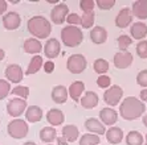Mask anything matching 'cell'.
Masks as SVG:
<instances>
[{"instance_id":"obj_17","label":"cell","mask_w":147,"mask_h":145,"mask_svg":"<svg viewBox=\"0 0 147 145\" xmlns=\"http://www.w3.org/2000/svg\"><path fill=\"white\" fill-rule=\"evenodd\" d=\"M98 95L96 94L94 91H88L85 92V95H84V98L81 99V106L84 108H86V110H92V108H94L97 104H98Z\"/></svg>"},{"instance_id":"obj_47","label":"cell","mask_w":147,"mask_h":145,"mask_svg":"<svg viewBox=\"0 0 147 145\" xmlns=\"http://www.w3.org/2000/svg\"><path fill=\"white\" fill-rule=\"evenodd\" d=\"M143 125H146L147 127V114L143 116Z\"/></svg>"},{"instance_id":"obj_39","label":"cell","mask_w":147,"mask_h":145,"mask_svg":"<svg viewBox=\"0 0 147 145\" xmlns=\"http://www.w3.org/2000/svg\"><path fill=\"white\" fill-rule=\"evenodd\" d=\"M115 4V0H97V5L101 9H111Z\"/></svg>"},{"instance_id":"obj_35","label":"cell","mask_w":147,"mask_h":145,"mask_svg":"<svg viewBox=\"0 0 147 145\" xmlns=\"http://www.w3.org/2000/svg\"><path fill=\"white\" fill-rule=\"evenodd\" d=\"M11 94L17 95V96H20L21 99H24L25 100V99L29 96V88L25 87V86H16L15 88H12Z\"/></svg>"},{"instance_id":"obj_42","label":"cell","mask_w":147,"mask_h":145,"mask_svg":"<svg viewBox=\"0 0 147 145\" xmlns=\"http://www.w3.org/2000/svg\"><path fill=\"white\" fill-rule=\"evenodd\" d=\"M42 66H44V71L47 74H51V73H53V70H55V63L52 61H47Z\"/></svg>"},{"instance_id":"obj_24","label":"cell","mask_w":147,"mask_h":145,"mask_svg":"<svg viewBox=\"0 0 147 145\" xmlns=\"http://www.w3.org/2000/svg\"><path fill=\"white\" fill-rule=\"evenodd\" d=\"M25 119L31 123H37L42 119V111L41 108L37 106H31V107L27 108V112H25Z\"/></svg>"},{"instance_id":"obj_49","label":"cell","mask_w":147,"mask_h":145,"mask_svg":"<svg viewBox=\"0 0 147 145\" xmlns=\"http://www.w3.org/2000/svg\"><path fill=\"white\" fill-rule=\"evenodd\" d=\"M146 141H147V135H146Z\"/></svg>"},{"instance_id":"obj_18","label":"cell","mask_w":147,"mask_h":145,"mask_svg":"<svg viewBox=\"0 0 147 145\" xmlns=\"http://www.w3.org/2000/svg\"><path fill=\"white\" fill-rule=\"evenodd\" d=\"M90 38H92V41L94 42V44H103L105 41L107 40V32L105 28L102 27H96L93 28L92 31H90Z\"/></svg>"},{"instance_id":"obj_10","label":"cell","mask_w":147,"mask_h":145,"mask_svg":"<svg viewBox=\"0 0 147 145\" xmlns=\"http://www.w3.org/2000/svg\"><path fill=\"white\" fill-rule=\"evenodd\" d=\"M61 53V45L56 38H52L48 40L44 45V54L45 57L49 58V59H53Z\"/></svg>"},{"instance_id":"obj_36","label":"cell","mask_w":147,"mask_h":145,"mask_svg":"<svg viewBox=\"0 0 147 145\" xmlns=\"http://www.w3.org/2000/svg\"><path fill=\"white\" fill-rule=\"evenodd\" d=\"M137 54L138 57L146 59L147 58V40H142L137 45Z\"/></svg>"},{"instance_id":"obj_22","label":"cell","mask_w":147,"mask_h":145,"mask_svg":"<svg viewBox=\"0 0 147 145\" xmlns=\"http://www.w3.org/2000/svg\"><path fill=\"white\" fill-rule=\"evenodd\" d=\"M47 120L52 125H60L64 123L65 116H64L62 111L57 110V108H53V110H49V112L47 114Z\"/></svg>"},{"instance_id":"obj_46","label":"cell","mask_w":147,"mask_h":145,"mask_svg":"<svg viewBox=\"0 0 147 145\" xmlns=\"http://www.w3.org/2000/svg\"><path fill=\"white\" fill-rule=\"evenodd\" d=\"M4 55H5V53H4V50H3V49H0V61H3Z\"/></svg>"},{"instance_id":"obj_43","label":"cell","mask_w":147,"mask_h":145,"mask_svg":"<svg viewBox=\"0 0 147 145\" xmlns=\"http://www.w3.org/2000/svg\"><path fill=\"white\" fill-rule=\"evenodd\" d=\"M7 11V1L5 0H0V15H3Z\"/></svg>"},{"instance_id":"obj_4","label":"cell","mask_w":147,"mask_h":145,"mask_svg":"<svg viewBox=\"0 0 147 145\" xmlns=\"http://www.w3.org/2000/svg\"><path fill=\"white\" fill-rule=\"evenodd\" d=\"M28 124L21 119H15L8 124V135L13 138H24L28 135Z\"/></svg>"},{"instance_id":"obj_26","label":"cell","mask_w":147,"mask_h":145,"mask_svg":"<svg viewBox=\"0 0 147 145\" xmlns=\"http://www.w3.org/2000/svg\"><path fill=\"white\" fill-rule=\"evenodd\" d=\"M84 88H85V84H84V82H81V81H77V82L70 84L68 92H69V95H70V98H72L76 103L80 102V96H81V94L84 92Z\"/></svg>"},{"instance_id":"obj_3","label":"cell","mask_w":147,"mask_h":145,"mask_svg":"<svg viewBox=\"0 0 147 145\" xmlns=\"http://www.w3.org/2000/svg\"><path fill=\"white\" fill-rule=\"evenodd\" d=\"M61 40L64 45L68 47L78 46L84 40V33L74 25H68L64 29H61Z\"/></svg>"},{"instance_id":"obj_20","label":"cell","mask_w":147,"mask_h":145,"mask_svg":"<svg viewBox=\"0 0 147 145\" xmlns=\"http://www.w3.org/2000/svg\"><path fill=\"white\" fill-rule=\"evenodd\" d=\"M131 37L135 40H143L147 36V25L144 23H135L130 29Z\"/></svg>"},{"instance_id":"obj_27","label":"cell","mask_w":147,"mask_h":145,"mask_svg":"<svg viewBox=\"0 0 147 145\" xmlns=\"http://www.w3.org/2000/svg\"><path fill=\"white\" fill-rule=\"evenodd\" d=\"M57 131L53 127H45L40 131V140L44 142H52L56 138Z\"/></svg>"},{"instance_id":"obj_13","label":"cell","mask_w":147,"mask_h":145,"mask_svg":"<svg viewBox=\"0 0 147 145\" xmlns=\"http://www.w3.org/2000/svg\"><path fill=\"white\" fill-rule=\"evenodd\" d=\"M131 21H133V13L129 8H122L115 17V25L121 29L127 28V25H130Z\"/></svg>"},{"instance_id":"obj_8","label":"cell","mask_w":147,"mask_h":145,"mask_svg":"<svg viewBox=\"0 0 147 145\" xmlns=\"http://www.w3.org/2000/svg\"><path fill=\"white\" fill-rule=\"evenodd\" d=\"M123 91L119 86H111L106 90V92L103 94V100L105 103L109 106H117V103H119V100L122 99Z\"/></svg>"},{"instance_id":"obj_29","label":"cell","mask_w":147,"mask_h":145,"mask_svg":"<svg viewBox=\"0 0 147 145\" xmlns=\"http://www.w3.org/2000/svg\"><path fill=\"white\" fill-rule=\"evenodd\" d=\"M127 145H143V136L138 131H131L126 136Z\"/></svg>"},{"instance_id":"obj_19","label":"cell","mask_w":147,"mask_h":145,"mask_svg":"<svg viewBox=\"0 0 147 145\" xmlns=\"http://www.w3.org/2000/svg\"><path fill=\"white\" fill-rule=\"evenodd\" d=\"M68 90H66L64 86H56L53 90H52V99L55 103L58 104H64L68 99Z\"/></svg>"},{"instance_id":"obj_30","label":"cell","mask_w":147,"mask_h":145,"mask_svg":"<svg viewBox=\"0 0 147 145\" xmlns=\"http://www.w3.org/2000/svg\"><path fill=\"white\" fill-rule=\"evenodd\" d=\"M93 67H94V71H96V73L103 75L107 70H109V62H107L106 59H103V58H98V59L94 61Z\"/></svg>"},{"instance_id":"obj_28","label":"cell","mask_w":147,"mask_h":145,"mask_svg":"<svg viewBox=\"0 0 147 145\" xmlns=\"http://www.w3.org/2000/svg\"><path fill=\"white\" fill-rule=\"evenodd\" d=\"M41 66H42V58H41L40 55H34V57L32 58V61L29 62V65H28V69H27V71H25V74L27 75L36 74L41 69Z\"/></svg>"},{"instance_id":"obj_5","label":"cell","mask_w":147,"mask_h":145,"mask_svg":"<svg viewBox=\"0 0 147 145\" xmlns=\"http://www.w3.org/2000/svg\"><path fill=\"white\" fill-rule=\"evenodd\" d=\"M86 66H88V62L82 54H73L68 58V62H66V67L73 74H80L82 71H85Z\"/></svg>"},{"instance_id":"obj_1","label":"cell","mask_w":147,"mask_h":145,"mask_svg":"<svg viewBox=\"0 0 147 145\" xmlns=\"http://www.w3.org/2000/svg\"><path fill=\"white\" fill-rule=\"evenodd\" d=\"M144 111H146L144 103H142L135 96L126 98L119 106V114L125 120H135L140 118L142 114H144Z\"/></svg>"},{"instance_id":"obj_9","label":"cell","mask_w":147,"mask_h":145,"mask_svg":"<svg viewBox=\"0 0 147 145\" xmlns=\"http://www.w3.org/2000/svg\"><path fill=\"white\" fill-rule=\"evenodd\" d=\"M4 73H5V78H7L11 83H19V82H21L23 77H24V73H23L21 66H19L16 63L8 65Z\"/></svg>"},{"instance_id":"obj_16","label":"cell","mask_w":147,"mask_h":145,"mask_svg":"<svg viewBox=\"0 0 147 145\" xmlns=\"http://www.w3.org/2000/svg\"><path fill=\"white\" fill-rule=\"evenodd\" d=\"M131 13H133V16L138 17V19H147V0L134 1Z\"/></svg>"},{"instance_id":"obj_21","label":"cell","mask_w":147,"mask_h":145,"mask_svg":"<svg viewBox=\"0 0 147 145\" xmlns=\"http://www.w3.org/2000/svg\"><path fill=\"white\" fill-rule=\"evenodd\" d=\"M106 138L110 144H113V145L119 144L123 140V131L121 128H118V127H111L106 132Z\"/></svg>"},{"instance_id":"obj_31","label":"cell","mask_w":147,"mask_h":145,"mask_svg":"<svg viewBox=\"0 0 147 145\" xmlns=\"http://www.w3.org/2000/svg\"><path fill=\"white\" fill-rule=\"evenodd\" d=\"M94 11H90V12H84L81 17V25L82 28H85V29H89V28L93 27V24H94Z\"/></svg>"},{"instance_id":"obj_50","label":"cell","mask_w":147,"mask_h":145,"mask_svg":"<svg viewBox=\"0 0 147 145\" xmlns=\"http://www.w3.org/2000/svg\"><path fill=\"white\" fill-rule=\"evenodd\" d=\"M146 145H147V144H146Z\"/></svg>"},{"instance_id":"obj_45","label":"cell","mask_w":147,"mask_h":145,"mask_svg":"<svg viewBox=\"0 0 147 145\" xmlns=\"http://www.w3.org/2000/svg\"><path fill=\"white\" fill-rule=\"evenodd\" d=\"M57 142H58V145H68V141H66L64 137H58Z\"/></svg>"},{"instance_id":"obj_7","label":"cell","mask_w":147,"mask_h":145,"mask_svg":"<svg viewBox=\"0 0 147 145\" xmlns=\"http://www.w3.org/2000/svg\"><path fill=\"white\" fill-rule=\"evenodd\" d=\"M25 110H27V102H25L24 99H21V98L11 99V100L7 103L8 114H9L11 116H13V118L20 116Z\"/></svg>"},{"instance_id":"obj_33","label":"cell","mask_w":147,"mask_h":145,"mask_svg":"<svg viewBox=\"0 0 147 145\" xmlns=\"http://www.w3.org/2000/svg\"><path fill=\"white\" fill-rule=\"evenodd\" d=\"M117 41H118V47H119V50H122V51H125L127 47L133 44V40H131L127 34H121Z\"/></svg>"},{"instance_id":"obj_15","label":"cell","mask_w":147,"mask_h":145,"mask_svg":"<svg viewBox=\"0 0 147 145\" xmlns=\"http://www.w3.org/2000/svg\"><path fill=\"white\" fill-rule=\"evenodd\" d=\"M99 119L103 124L106 125H113L117 123V119H118V115L117 111H114L113 108H103L99 112Z\"/></svg>"},{"instance_id":"obj_34","label":"cell","mask_w":147,"mask_h":145,"mask_svg":"<svg viewBox=\"0 0 147 145\" xmlns=\"http://www.w3.org/2000/svg\"><path fill=\"white\" fill-rule=\"evenodd\" d=\"M11 92V83L4 79H0V100H3Z\"/></svg>"},{"instance_id":"obj_25","label":"cell","mask_w":147,"mask_h":145,"mask_svg":"<svg viewBox=\"0 0 147 145\" xmlns=\"http://www.w3.org/2000/svg\"><path fill=\"white\" fill-rule=\"evenodd\" d=\"M80 131L76 125H65L62 128V137L65 138L68 142H74L78 138Z\"/></svg>"},{"instance_id":"obj_23","label":"cell","mask_w":147,"mask_h":145,"mask_svg":"<svg viewBox=\"0 0 147 145\" xmlns=\"http://www.w3.org/2000/svg\"><path fill=\"white\" fill-rule=\"evenodd\" d=\"M42 45L36 38H27L24 41V51L28 54H37L41 51Z\"/></svg>"},{"instance_id":"obj_2","label":"cell","mask_w":147,"mask_h":145,"mask_svg":"<svg viewBox=\"0 0 147 145\" xmlns=\"http://www.w3.org/2000/svg\"><path fill=\"white\" fill-rule=\"evenodd\" d=\"M28 32L36 38H47L52 32V25L44 16H33L27 23Z\"/></svg>"},{"instance_id":"obj_38","label":"cell","mask_w":147,"mask_h":145,"mask_svg":"<svg viewBox=\"0 0 147 145\" xmlns=\"http://www.w3.org/2000/svg\"><path fill=\"white\" fill-rule=\"evenodd\" d=\"M110 83H111V79H110V77H107V75H99L98 79H97V84H98V87H101V88L110 87Z\"/></svg>"},{"instance_id":"obj_6","label":"cell","mask_w":147,"mask_h":145,"mask_svg":"<svg viewBox=\"0 0 147 145\" xmlns=\"http://www.w3.org/2000/svg\"><path fill=\"white\" fill-rule=\"evenodd\" d=\"M68 15H69V8H68V5L64 3L57 4V5L53 7V9L51 11V19H52V21H53V24H56V25H61V24L66 20Z\"/></svg>"},{"instance_id":"obj_41","label":"cell","mask_w":147,"mask_h":145,"mask_svg":"<svg viewBox=\"0 0 147 145\" xmlns=\"http://www.w3.org/2000/svg\"><path fill=\"white\" fill-rule=\"evenodd\" d=\"M66 21L69 23V25H77V24H81V17L77 13H69L66 17Z\"/></svg>"},{"instance_id":"obj_11","label":"cell","mask_w":147,"mask_h":145,"mask_svg":"<svg viewBox=\"0 0 147 145\" xmlns=\"http://www.w3.org/2000/svg\"><path fill=\"white\" fill-rule=\"evenodd\" d=\"M133 63V54L129 51H118L114 55V65L117 69H127Z\"/></svg>"},{"instance_id":"obj_37","label":"cell","mask_w":147,"mask_h":145,"mask_svg":"<svg viewBox=\"0 0 147 145\" xmlns=\"http://www.w3.org/2000/svg\"><path fill=\"white\" fill-rule=\"evenodd\" d=\"M96 3H94V0H81L80 1V8H81L84 12H90L93 11Z\"/></svg>"},{"instance_id":"obj_40","label":"cell","mask_w":147,"mask_h":145,"mask_svg":"<svg viewBox=\"0 0 147 145\" xmlns=\"http://www.w3.org/2000/svg\"><path fill=\"white\" fill-rule=\"evenodd\" d=\"M137 82L142 87H147V70H142L137 77Z\"/></svg>"},{"instance_id":"obj_44","label":"cell","mask_w":147,"mask_h":145,"mask_svg":"<svg viewBox=\"0 0 147 145\" xmlns=\"http://www.w3.org/2000/svg\"><path fill=\"white\" fill-rule=\"evenodd\" d=\"M139 96H140V100L146 102V103H147V88H144V90H142V91H140Z\"/></svg>"},{"instance_id":"obj_32","label":"cell","mask_w":147,"mask_h":145,"mask_svg":"<svg viewBox=\"0 0 147 145\" xmlns=\"http://www.w3.org/2000/svg\"><path fill=\"white\" fill-rule=\"evenodd\" d=\"M99 141L98 135H84L80 138V145H98Z\"/></svg>"},{"instance_id":"obj_14","label":"cell","mask_w":147,"mask_h":145,"mask_svg":"<svg viewBox=\"0 0 147 145\" xmlns=\"http://www.w3.org/2000/svg\"><path fill=\"white\" fill-rule=\"evenodd\" d=\"M85 128L88 129L89 132H93V133H96V135H105V125L102 123L97 120L96 118H89L88 120L85 122Z\"/></svg>"},{"instance_id":"obj_12","label":"cell","mask_w":147,"mask_h":145,"mask_svg":"<svg viewBox=\"0 0 147 145\" xmlns=\"http://www.w3.org/2000/svg\"><path fill=\"white\" fill-rule=\"evenodd\" d=\"M20 24H21V17L16 12H9V13H7L3 17V25L8 31L17 29V28L20 27Z\"/></svg>"},{"instance_id":"obj_48","label":"cell","mask_w":147,"mask_h":145,"mask_svg":"<svg viewBox=\"0 0 147 145\" xmlns=\"http://www.w3.org/2000/svg\"><path fill=\"white\" fill-rule=\"evenodd\" d=\"M24 145H36V144H34V142H32V141H28V142H25Z\"/></svg>"}]
</instances>
